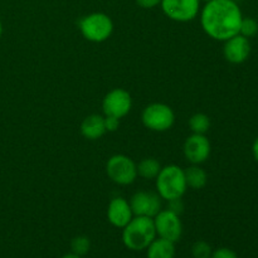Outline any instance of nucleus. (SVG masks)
I'll return each mask as SVG.
<instances>
[{"instance_id":"nucleus-1","label":"nucleus","mask_w":258,"mask_h":258,"mask_svg":"<svg viewBox=\"0 0 258 258\" xmlns=\"http://www.w3.org/2000/svg\"><path fill=\"white\" fill-rule=\"evenodd\" d=\"M199 13L202 28L213 39L226 42L239 34L243 15L238 3L232 0H211L206 3Z\"/></svg>"},{"instance_id":"nucleus-2","label":"nucleus","mask_w":258,"mask_h":258,"mask_svg":"<svg viewBox=\"0 0 258 258\" xmlns=\"http://www.w3.org/2000/svg\"><path fill=\"white\" fill-rule=\"evenodd\" d=\"M156 237L154 219L149 217L134 216L122 228V242L131 251H144Z\"/></svg>"},{"instance_id":"nucleus-3","label":"nucleus","mask_w":258,"mask_h":258,"mask_svg":"<svg viewBox=\"0 0 258 258\" xmlns=\"http://www.w3.org/2000/svg\"><path fill=\"white\" fill-rule=\"evenodd\" d=\"M155 185L156 193L164 201L180 199L188 189L184 169L174 164L164 166L155 178Z\"/></svg>"},{"instance_id":"nucleus-4","label":"nucleus","mask_w":258,"mask_h":258,"mask_svg":"<svg viewBox=\"0 0 258 258\" xmlns=\"http://www.w3.org/2000/svg\"><path fill=\"white\" fill-rule=\"evenodd\" d=\"M80 32L85 39L93 43H102L111 37L113 32L112 19L101 12L91 13L80 20Z\"/></svg>"},{"instance_id":"nucleus-5","label":"nucleus","mask_w":258,"mask_h":258,"mask_svg":"<svg viewBox=\"0 0 258 258\" xmlns=\"http://www.w3.org/2000/svg\"><path fill=\"white\" fill-rule=\"evenodd\" d=\"M141 121L146 128L155 133H164L173 127L175 113L170 106L165 103L154 102L146 106L141 113Z\"/></svg>"},{"instance_id":"nucleus-6","label":"nucleus","mask_w":258,"mask_h":258,"mask_svg":"<svg viewBox=\"0 0 258 258\" xmlns=\"http://www.w3.org/2000/svg\"><path fill=\"white\" fill-rule=\"evenodd\" d=\"M106 173L113 183L118 185H130L138 178V168L135 161L122 154H116L108 159Z\"/></svg>"},{"instance_id":"nucleus-7","label":"nucleus","mask_w":258,"mask_h":258,"mask_svg":"<svg viewBox=\"0 0 258 258\" xmlns=\"http://www.w3.org/2000/svg\"><path fill=\"white\" fill-rule=\"evenodd\" d=\"M160 7L169 19L178 23H188L198 17L201 0H161Z\"/></svg>"},{"instance_id":"nucleus-8","label":"nucleus","mask_w":258,"mask_h":258,"mask_svg":"<svg viewBox=\"0 0 258 258\" xmlns=\"http://www.w3.org/2000/svg\"><path fill=\"white\" fill-rule=\"evenodd\" d=\"M154 226H155L156 236L168 241L176 242L181 238L183 234V224H181L180 216L174 212L166 209H161L154 217Z\"/></svg>"},{"instance_id":"nucleus-9","label":"nucleus","mask_w":258,"mask_h":258,"mask_svg":"<svg viewBox=\"0 0 258 258\" xmlns=\"http://www.w3.org/2000/svg\"><path fill=\"white\" fill-rule=\"evenodd\" d=\"M133 107L131 95L123 88H113L102 100V111L105 116L122 118Z\"/></svg>"},{"instance_id":"nucleus-10","label":"nucleus","mask_w":258,"mask_h":258,"mask_svg":"<svg viewBox=\"0 0 258 258\" xmlns=\"http://www.w3.org/2000/svg\"><path fill=\"white\" fill-rule=\"evenodd\" d=\"M183 153L186 160L194 165H201L211 155V143L206 135L191 134L184 143Z\"/></svg>"},{"instance_id":"nucleus-11","label":"nucleus","mask_w":258,"mask_h":258,"mask_svg":"<svg viewBox=\"0 0 258 258\" xmlns=\"http://www.w3.org/2000/svg\"><path fill=\"white\" fill-rule=\"evenodd\" d=\"M134 216L154 218L161 211V198L153 191H138L130 199Z\"/></svg>"},{"instance_id":"nucleus-12","label":"nucleus","mask_w":258,"mask_h":258,"mask_svg":"<svg viewBox=\"0 0 258 258\" xmlns=\"http://www.w3.org/2000/svg\"><path fill=\"white\" fill-rule=\"evenodd\" d=\"M249 53H251V43L248 38L243 35L237 34L224 42L223 54L229 63L233 64L243 63L249 57Z\"/></svg>"},{"instance_id":"nucleus-13","label":"nucleus","mask_w":258,"mask_h":258,"mask_svg":"<svg viewBox=\"0 0 258 258\" xmlns=\"http://www.w3.org/2000/svg\"><path fill=\"white\" fill-rule=\"evenodd\" d=\"M134 218L130 202L122 197H116L111 199L107 207V219L113 227L122 229L131 219Z\"/></svg>"},{"instance_id":"nucleus-14","label":"nucleus","mask_w":258,"mask_h":258,"mask_svg":"<svg viewBox=\"0 0 258 258\" xmlns=\"http://www.w3.org/2000/svg\"><path fill=\"white\" fill-rule=\"evenodd\" d=\"M107 133L105 127V117L101 115L87 116L81 123V134L87 140H97Z\"/></svg>"},{"instance_id":"nucleus-15","label":"nucleus","mask_w":258,"mask_h":258,"mask_svg":"<svg viewBox=\"0 0 258 258\" xmlns=\"http://www.w3.org/2000/svg\"><path fill=\"white\" fill-rule=\"evenodd\" d=\"M148 258H174L175 257V243L168 239L156 237L146 248Z\"/></svg>"},{"instance_id":"nucleus-16","label":"nucleus","mask_w":258,"mask_h":258,"mask_svg":"<svg viewBox=\"0 0 258 258\" xmlns=\"http://www.w3.org/2000/svg\"><path fill=\"white\" fill-rule=\"evenodd\" d=\"M184 174H185V180L188 188L203 189L207 185V183H208L207 171L202 169L199 165L191 164V166H189V168L184 170Z\"/></svg>"},{"instance_id":"nucleus-17","label":"nucleus","mask_w":258,"mask_h":258,"mask_svg":"<svg viewBox=\"0 0 258 258\" xmlns=\"http://www.w3.org/2000/svg\"><path fill=\"white\" fill-rule=\"evenodd\" d=\"M136 168L138 175L144 179H155L161 170L160 163L154 158L143 159L140 163L136 164Z\"/></svg>"},{"instance_id":"nucleus-18","label":"nucleus","mask_w":258,"mask_h":258,"mask_svg":"<svg viewBox=\"0 0 258 258\" xmlns=\"http://www.w3.org/2000/svg\"><path fill=\"white\" fill-rule=\"evenodd\" d=\"M189 127H190L193 134H201V135H206L207 131L211 127V118L206 113H194L190 118H189Z\"/></svg>"},{"instance_id":"nucleus-19","label":"nucleus","mask_w":258,"mask_h":258,"mask_svg":"<svg viewBox=\"0 0 258 258\" xmlns=\"http://www.w3.org/2000/svg\"><path fill=\"white\" fill-rule=\"evenodd\" d=\"M91 248V241L88 237L86 236H77L71 241V249L72 253L77 254V256L83 257L90 252Z\"/></svg>"},{"instance_id":"nucleus-20","label":"nucleus","mask_w":258,"mask_h":258,"mask_svg":"<svg viewBox=\"0 0 258 258\" xmlns=\"http://www.w3.org/2000/svg\"><path fill=\"white\" fill-rule=\"evenodd\" d=\"M258 33V23L253 18H243L239 28V34L246 38L254 37Z\"/></svg>"},{"instance_id":"nucleus-21","label":"nucleus","mask_w":258,"mask_h":258,"mask_svg":"<svg viewBox=\"0 0 258 258\" xmlns=\"http://www.w3.org/2000/svg\"><path fill=\"white\" fill-rule=\"evenodd\" d=\"M212 253V247L206 241H197L191 247V254L194 258H211Z\"/></svg>"},{"instance_id":"nucleus-22","label":"nucleus","mask_w":258,"mask_h":258,"mask_svg":"<svg viewBox=\"0 0 258 258\" xmlns=\"http://www.w3.org/2000/svg\"><path fill=\"white\" fill-rule=\"evenodd\" d=\"M211 258H238V256H237V253L234 251L223 247V248H218L216 251H213Z\"/></svg>"},{"instance_id":"nucleus-23","label":"nucleus","mask_w":258,"mask_h":258,"mask_svg":"<svg viewBox=\"0 0 258 258\" xmlns=\"http://www.w3.org/2000/svg\"><path fill=\"white\" fill-rule=\"evenodd\" d=\"M105 117V127L108 133H113L120 126V118L112 117V116H103Z\"/></svg>"},{"instance_id":"nucleus-24","label":"nucleus","mask_w":258,"mask_h":258,"mask_svg":"<svg viewBox=\"0 0 258 258\" xmlns=\"http://www.w3.org/2000/svg\"><path fill=\"white\" fill-rule=\"evenodd\" d=\"M168 203H169L168 204L169 211L174 212V213H176L180 216V213L183 212V209H184L183 203H181V198L180 199H173V201H169Z\"/></svg>"},{"instance_id":"nucleus-25","label":"nucleus","mask_w":258,"mask_h":258,"mask_svg":"<svg viewBox=\"0 0 258 258\" xmlns=\"http://www.w3.org/2000/svg\"><path fill=\"white\" fill-rule=\"evenodd\" d=\"M135 2L139 7L144 8V9H153V8L160 5L161 0H135Z\"/></svg>"},{"instance_id":"nucleus-26","label":"nucleus","mask_w":258,"mask_h":258,"mask_svg":"<svg viewBox=\"0 0 258 258\" xmlns=\"http://www.w3.org/2000/svg\"><path fill=\"white\" fill-rule=\"evenodd\" d=\"M252 154H253L256 161H258V138L254 140L253 145H252Z\"/></svg>"},{"instance_id":"nucleus-27","label":"nucleus","mask_w":258,"mask_h":258,"mask_svg":"<svg viewBox=\"0 0 258 258\" xmlns=\"http://www.w3.org/2000/svg\"><path fill=\"white\" fill-rule=\"evenodd\" d=\"M60 258H82V257L77 256V254H75V253H67V254H64V256L60 257Z\"/></svg>"},{"instance_id":"nucleus-28","label":"nucleus","mask_w":258,"mask_h":258,"mask_svg":"<svg viewBox=\"0 0 258 258\" xmlns=\"http://www.w3.org/2000/svg\"><path fill=\"white\" fill-rule=\"evenodd\" d=\"M2 34H3V24L2 22H0V37H2Z\"/></svg>"},{"instance_id":"nucleus-29","label":"nucleus","mask_w":258,"mask_h":258,"mask_svg":"<svg viewBox=\"0 0 258 258\" xmlns=\"http://www.w3.org/2000/svg\"><path fill=\"white\" fill-rule=\"evenodd\" d=\"M232 2H236V3H239V2H242V0H232Z\"/></svg>"},{"instance_id":"nucleus-30","label":"nucleus","mask_w":258,"mask_h":258,"mask_svg":"<svg viewBox=\"0 0 258 258\" xmlns=\"http://www.w3.org/2000/svg\"><path fill=\"white\" fill-rule=\"evenodd\" d=\"M201 2H204V3H207V2H211V0H201Z\"/></svg>"}]
</instances>
